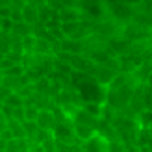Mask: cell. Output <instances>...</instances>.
<instances>
[{
  "label": "cell",
  "mask_w": 152,
  "mask_h": 152,
  "mask_svg": "<svg viewBox=\"0 0 152 152\" xmlns=\"http://www.w3.org/2000/svg\"><path fill=\"white\" fill-rule=\"evenodd\" d=\"M108 152H124V147L121 145V143L108 141Z\"/></svg>",
  "instance_id": "obj_25"
},
{
  "label": "cell",
  "mask_w": 152,
  "mask_h": 152,
  "mask_svg": "<svg viewBox=\"0 0 152 152\" xmlns=\"http://www.w3.org/2000/svg\"><path fill=\"white\" fill-rule=\"evenodd\" d=\"M24 67L22 65H11L7 71H4V76H13V78H20V76H24Z\"/></svg>",
  "instance_id": "obj_17"
},
{
  "label": "cell",
  "mask_w": 152,
  "mask_h": 152,
  "mask_svg": "<svg viewBox=\"0 0 152 152\" xmlns=\"http://www.w3.org/2000/svg\"><path fill=\"white\" fill-rule=\"evenodd\" d=\"M74 137H78L80 141H83V143H86L87 139H91V137H93V135H95V130H93V128H91V126H86V124H76L74 123Z\"/></svg>",
  "instance_id": "obj_8"
},
{
  "label": "cell",
  "mask_w": 152,
  "mask_h": 152,
  "mask_svg": "<svg viewBox=\"0 0 152 152\" xmlns=\"http://www.w3.org/2000/svg\"><path fill=\"white\" fill-rule=\"evenodd\" d=\"M143 13H152V0H143Z\"/></svg>",
  "instance_id": "obj_29"
},
{
  "label": "cell",
  "mask_w": 152,
  "mask_h": 152,
  "mask_svg": "<svg viewBox=\"0 0 152 152\" xmlns=\"http://www.w3.org/2000/svg\"><path fill=\"white\" fill-rule=\"evenodd\" d=\"M0 111L4 113V117H6V119H11V115H13V110L10 108V106H6V104L0 106Z\"/></svg>",
  "instance_id": "obj_27"
},
{
  "label": "cell",
  "mask_w": 152,
  "mask_h": 152,
  "mask_svg": "<svg viewBox=\"0 0 152 152\" xmlns=\"http://www.w3.org/2000/svg\"><path fill=\"white\" fill-rule=\"evenodd\" d=\"M83 152H108V141L102 135H93L83 143Z\"/></svg>",
  "instance_id": "obj_3"
},
{
  "label": "cell",
  "mask_w": 152,
  "mask_h": 152,
  "mask_svg": "<svg viewBox=\"0 0 152 152\" xmlns=\"http://www.w3.org/2000/svg\"><path fill=\"white\" fill-rule=\"evenodd\" d=\"M143 0H124V4L126 6H135V4H141Z\"/></svg>",
  "instance_id": "obj_31"
},
{
  "label": "cell",
  "mask_w": 152,
  "mask_h": 152,
  "mask_svg": "<svg viewBox=\"0 0 152 152\" xmlns=\"http://www.w3.org/2000/svg\"><path fill=\"white\" fill-rule=\"evenodd\" d=\"M52 137L56 141L67 143V141H71V137H74V132L71 130V126L67 123H56L54 128H52Z\"/></svg>",
  "instance_id": "obj_2"
},
{
  "label": "cell",
  "mask_w": 152,
  "mask_h": 152,
  "mask_svg": "<svg viewBox=\"0 0 152 152\" xmlns=\"http://www.w3.org/2000/svg\"><path fill=\"white\" fill-rule=\"evenodd\" d=\"M80 7L86 11V15L93 19H100L104 15V7L100 4V0H80Z\"/></svg>",
  "instance_id": "obj_1"
},
{
  "label": "cell",
  "mask_w": 152,
  "mask_h": 152,
  "mask_svg": "<svg viewBox=\"0 0 152 152\" xmlns=\"http://www.w3.org/2000/svg\"><path fill=\"white\" fill-rule=\"evenodd\" d=\"M10 17H11V6L0 7V19H10Z\"/></svg>",
  "instance_id": "obj_28"
},
{
  "label": "cell",
  "mask_w": 152,
  "mask_h": 152,
  "mask_svg": "<svg viewBox=\"0 0 152 152\" xmlns=\"http://www.w3.org/2000/svg\"><path fill=\"white\" fill-rule=\"evenodd\" d=\"M34 43H35L34 35L24 37V39H22V50H24V52H34Z\"/></svg>",
  "instance_id": "obj_23"
},
{
  "label": "cell",
  "mask_w": 152,
  "mask_h": 152,
  "mask_svg": "<svg viewBox=\"0 0 152 152\" xmlns=\"http://www.w3.org/2000/svg\"><path fill=\"white\" fill-rule=\"evenodd\" d=\"M10 4H11V6H13V4H19V6L22 7V6L26 4V0H10Z\"/></svg>",
  "instance_id": "obj_32"
},
{
  "label": "cell",
  "mask_w": 152,
  "mask_h": 152,
  "mask_svg": "<svg viewBox=\"0 0 152 152\" xmlns=\"http://www.w3.org/2000/svg\"><path fill=\"white\" fill-rule=\"evenodd\" d=\"M48 86H50V80L48 78H39V80H37L35 82V91H37V93H41V91H43V93H47V91H48Z\"/></svg>",
  "instance_id": "obj_21"
},
{
  "label": "cell",
  "mask_w": 152,
  "mask_h": 152,
  "mask_svg": "<svg viewBox=\"0 0 152 152\" xmlns=\"http://www.w3.org/2000/svg\"><path fill=\"white\" fill-rule=\"evenodd\" d=\"M4 150H6V141L0 139V152H4Z\"/></svg>",
  "instance_id": "obj_33"
},
{
  "label": "cell",
  "mask_w": 152,
  "mask_h": 152,
  "mask_svg": "<svg viewBox=\"0 0 152 152\" xmlns=\"http://www.w3.org/2000/svg\"><path fill=\"white\" fill-rule=\"evenodd\" d=\"M20 13H22V22L24 24H35L37 20H39V10L35 7V4L32 2H26L24 6L20 7Z\"/></svg>",
  "instance_id": "obj_4"
},
{
  "label": "cell",
  "mask_w": 152,
  "mask_h": 152,
  "mask_svg": "<svg viewBox=\"0 0 152 152\" xmlns=\"http://www.w3.org/2000/svg\"><path fill=\"white\" fill-rule=\"evenodd\" d=\"M24 96H20L19 93H10L7 95V98H6V106H10L11 110H15V108H22V106H24Z\"/></svg>",
  "instance_id": "obj_12"
},
{
  "label": "cell",
  "mask_w": 152,
  "mask_h": 152,
  "mask_svg": "<svg viewBox=\"0 0 152 152\" xmlns=\"http://www.w3.org/2000/svg\"><path fill=\"white\" fill-rule=\"evenodd\" d=\"M110 47H111V50H115V52H124L128 48V41H124V39H111Z\"/></svg>",
  "instance_id": "obj_19"
},
{
  "label": "cell",
  "mask_w": 152,
  "mask_h": 152,
  "mask_svg": "<svg viewBox=\"0 0 152 152\" xmlns=\"http://www.w3.org/2000/svg\"><path fill=\"white\" fill-rule=\"evenodd\" d=\"M39 115V108L32 102H24V121H35Z\"/></svg>",
  "instance_id": "obj_14"
},
{
  "label": "cell",
  "mask_w": 152,
  "mask_h": 152,
  "mask_svg": "<svg viewBox=\"0 0 152 152\" xmlns=\"http://www.w3.org/2000/svg\"><path fill=\"white\" fill-rule=\"evenodd\" d=\"M61 50L67 52V54H74V56H78L80 52H82V43L80 41H74V39H63L61 41Z\"/></svg>",
  "instance_id": "obj_11"
},
{
  "label": "cell",
  "mask_w": 152,
  "mask_h": 152,
  "mask_svg": "<svg viewBox=\"0 0 152 152\" xmlns=\"http://www.w3.org/2000/svg\"><path fill=\"white\" fill-rule=\"evenodd\" d=\"M126 35L130 37V41H134V39H141V37L147 35V30H135V26H130V28L126 30Z\"/></svg>",
  "instance_id": "obj_20"
},
{
  "label": "cell",
  "mask_w": 152,
  "mask_h": 152,
  "mask_svg": "<svg viewBox=\"0 0 152 152\" xmlns=\"http://www.w3.org/2000/svg\"><path fill=\"white\" fill-rule=\"evenodd\" d=\"M28 150H30V141L22 137V139H10L6 143L4 152H28Z\"/></svg>",
  "instance_id": "obj_7"
},
{
  "label": "cell",
  "mask_w": 152,
  "mask_h": 152,
  "mask_svg": "<svg viewBox=\"0 0 152 152\" xmlns=\"http://www.w3.org/2000/svg\"><path fill=\"white\" fill-rule=\"evenodd\" d=\"M141 123L143 124H152V111H143L141 113Z\"/></svg>",
  "instance_id": "obj_26"
},
{
  "label": "cell",
  "mask_w": 152,
  "mask_h": 152,
  "mask_svg": "<svg viewBox=\"0 0 152 152\" xmlns=\"http://www.w3.org/2000/svg\"><path fill=\"white\" fill-rule=\"evenodd\" d=\"M82 110L86 111V113H89L91 117H98V115H100V111H102L100 110V104H96V102H86Z\"/></svg>",
  "instance_id": "obj_15"
},
{
  "label": "cell",
  "mask_w": 152,
  "mask_h": 152,
  "mask_svg": "<svg viewBox=\"0 0 152 152\" xmlns=\"http://www.w3.org/2000/svg\"><path fill=\"white\" fill-rule=\"evenodd\" d=\"M58 17L61 22H80V11L74 10V7H65Z\"/></svg>",
  "instance_id": "obj_10"
},
{
  "label": "cell",
  "mask_w": 152,
  "mask_h": 152,
  "mask_svg": "<svg viewBox=\"0 0 152 152\" xmlns=\"http://www.w3.org/2000/svg\"><path fill=\"white\" fill-rule=\"evenodd\" d=\"M150 137H152V124H150Z\"/></svg>",
  "instance_id": "obj_35"
},
{
  "label": "cell",
  "mask_w": 152,
  "mask_h": 152,
  "mask_svg": "<svg viewBox=\"0 0 152 152\" xmlns=\"http://www.w3.org/2000/svg\"><path fill=\"white\" fill-rule=\"evenodd\" d=\"M2 20H4V19H0V24H2Z\"/></svg>",
  "instance_id": "obj_36"
},
{
  "label": "cell",
  "mask_w": 152,
  "mask_h": 152,
  "mask_svg": "<svg viewBox=\"0 0 152 152\" xmlns=\"http://www.w3.org/2000/svg\"><path fill=\"white\" fill-rule=\"evenodd\" d=\"M110 10H111V15H113L117 20H128V19H132V15H134L132 10H130V6H126L124 2H115V4H111Z\"/></svg>",
  "instance_id": "obj_6"
},
{
  "label": "cell",
  "mask_w": 152,
  "mask_h": 152,
  "mask_svg": "<svg viewBox=\"0 0 152 152\" xmlns=\"http://www.w3.org/2000/svg\"><path fill=\"white\" fill-rule=\"evenodd\" d=\"M41 148H43V152H56V139L54 137L45 139L41 143Z\"/></svg>",
  "instance_id": "obj_22"
},
{
  "label": "cell",
  "mask_w": 152,
  "mask_h": 152,
  "mask_svg": "<svg viewBox=\"0 0 152 152\" xmlns=\"http://www.w3.org/2000/svg\"><path fill=\"white\" fill-rule=\"evenodd\" d=\"M50 50V41H47V39H35V43H34V52H43V54H47V52Z\"/></svg>",
  "instance_id": "obj_16"
},
{
  "label": "cell",
  "mask_w": 152,
  "mask_h": 152,
  "mask_svg": "<svg viewBox=\"0 0 152 152\" xmlns=\"http://www.w3.org/2000/svg\"><path fill=\"white\" fill-rule=\"evenodd\" d=\"M11 119L17 121V123H24V106H22V108H15Z\"/></svg>",
  "instance_id": "obj_24"
},
{
  "label": "cell",
  "mask_w": 152,
  "mask_h": 152,
  "mask_svg": "<svg viewBox=\"0 0 152 152\" xmlns=\"http://www.w3.org/2000/svg\"><path fill=\"white\" fill-rule=\"evenodd\" d=\"M59 32L63 35H74L76 32H80V22H61Z\"/></svg>",
  "instance_id": "obj_13"
},
{
  "label": "cell",
  "mask_w": 152,
  "mask_h": 152,
  "mask_svg": "<svg viewBox=\"0 0 152 152\" xmlns=\"http://www.w3.org/2000/svg\"><path fill=\"white\" fill-rule=\"evenodd\" d=\"M147 82H148V86H150V87H152V72H150V74H148V80H147Z\"/></svg>",
  "instance_id": "obj_34"
},
{
  "label": "cell",
  "mask_w": 152,
  "mask_h": 152,
  "mask_svg": "<svg viewBox=\"0 0 152 152\" xmlns=\"http://www.w3.org/2000/svg\"><path fill=\"white\" fill-rule=\"evenodd\" d=\"M37 126H39V130H47V132H52V128L56 124V119L52 115V111L48 110H39V115L35 119Z\"/></svg>",
  "instance_id": "obj_5"
},
{
  "label": "cell",
  "mask_w": 152,
  "mask_h": 152,
  "mask_svg": "<svg viewBox=\"0 0 152 152\" xmlns=\"http://www.w3.org/2000/svg\"><path fill=\"white\" fill-rule=\"evenodd\" d=\"M7 121H10V119H6V117H4V113L0 111V126H7Z\"/></svg>",
  "instance_id": "obj_30"
},
{
  "label": "cell",
  "mask_w": 152,
  "mask_h": 152,
  "mask_svg": "<svg viewBox=\"0 0 152 152\" xmlns=\"http://www.w3.org/2000/svg\"><path fill=\"white\" fill-rule=\"evenodd\" d=\"M6 128L10 130L11 139H22V137H26L24 128H22V123H17V121L10 119V121H7V126H6Z\"/></svg>",
  "instance_id": "obj_9"
},
{
  "label": "cell",
  "mask_w": 152,
  "mask_h": 152,
  "mask_svg": "<svg viewBox=\"0 0 152 152\" xmlns=\"http://www.w3.org/2000/svg\"><path fill=\"white\" fill-rule=\"evenodd\" d=\"M135 22L137 26H152V13H141V15H135Z\"/></svg>",
  "instance_id": "obj_18"
}]
</instances>
